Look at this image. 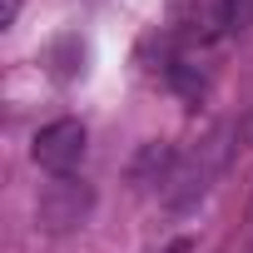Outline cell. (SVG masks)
Returning <instances> with one entry per match:
<instances>
[{
  "instance_id": "cell-1",
  "label": "cell",
  "mask_w": 253,
  "mask_h": 253,
  "mask_svg": "<svg viewBox=\"0 0 253 253\" xmlns=\"http://www.w3.org/2000/svg\"><path fill=\"white\" fill-rule=\"evenodd\" d=\"M228 124H218V129L194 149V154H184L179 164H174V174L164 179V204L174 209V213H184V209H194L209 189H213V179L223 174V164H228Z\"/></svg>"
},
{
  "instance_id": "cell-2",
  "label": "cell",
  "mask_w": 253,
  "mask_h": 253,
  "mask_svg": "<svg viewBox=\"0 0 253 253\" xmlns=\"http://www.w3.org/2000/svg\"><path fill=\"white\" fill-rule=\"evenodd\" d=\"M89 213H94V189L84 179H75V174L50 179L40 189V199H35V223L45 233H75Z\"/></svg>"
},
{
  "instance_id": "cell-3",
  "label": "cell",
  "mask_w": 253,
  "mask_h": 253,
  "mask_svg": "<svg viewBox=\"0 0 253 253\" xmlns=\"http://www.w3.org/2000/svg\"><path fill=\"white\" fill-rule=\"evenodd\" d=\"M30 159H35L50 179L75 174L80 159H84V124H80V119H55V124H45V129L30 139Z\"/></svg>"
},
{
  "instance_id": "cell-4",
  "label": "cell",
  "mask_w": 253,
  "mask_h": 253,
  "mask_svg": "<svg viewBox=\"0 0 253 253\" xmlns=\"http://www.w3.org/2000/svg\"><path fill=\"white\" fill-rule=\"evenodd\" d=\"M174 164H179V154L169 149V144H144L139 149V159L129 164V179L144 189V184H164L169 174H174Z\"/></svg>"
},
{
  "instance_id": "cell-5",
  "label": "cell",
  "mask_w": 253,
  "mask_h": 253,
  "mask_svg": "<svg viewBox=\"0 0 253 253\" xmlns=\"http://www.w3.org/2000/svg\"><path fill=\"white\" fill-rule=\"evenodd\" d=\"M164 75H169V84H174V89H179V94H184L189 104H199V99H204V89H209V80L199 75V65L169 60V70H164Z\"/></svg>"
},
{
  "instance_id": "cell-6",
  "label": "cell",
  "mask_w": 253,
  "mask_h": 253,
  "mask_svg": "<svg viewBox=\"0 0 253 253\" xmlns=\"http://www.w3.org/2000/svg\"><path fill=\"white\" fill-rule=\"evenodd\" d=\"M50 60H55V75H60V80L80 75V60H84V45H80V35H65V40L50 50Z\"/></svg>"
},
{
  "instance_id": "cell-7",
  "label": "cell",
  "mask_w": 253,
  "mask_h": 253,
  "mask_svg": "<svg viewBox=\"0 0 253 253\" xmlns=\"http://www.w3.org/2000/svg\"><path fill=\"white\" fill-rule=\"evenodd\" d=\"M218 15H223V30H233V35L238 30H253V0H223Z\"/></svg>"
}]
</instances>
